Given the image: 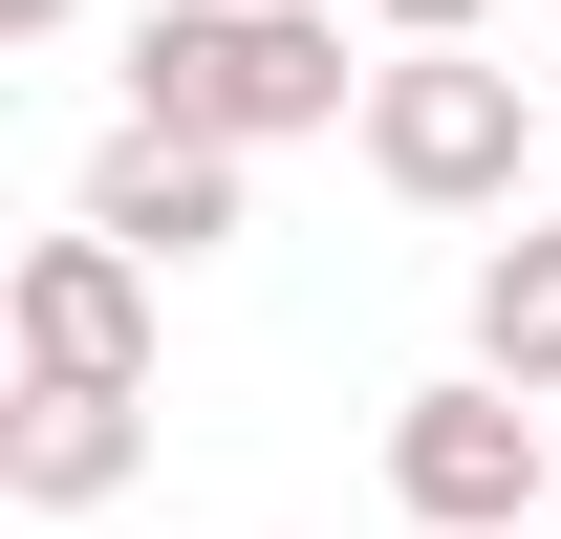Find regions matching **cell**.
Instances as JSON below:
<instances>
[{
	"label": "cell",
	"mask_w": 561,
	"mask_h": 539,
	"mask_svg": "<svg viewBox=\"0 0 561 539\" xmlns=\"http://www.w3.org/2000/svg\"><path fill=\"white\" fill-rule=\"evenodd\" d=\"M130 108H151V130H216V151L346 130V22H324V0H151Z\"/></svg>",
	"instance_id": "obj_1"
},
{
	"label": "cell",
	"mask_w": 561,
	"mask_h": 539,
	"mask_svg": "<svg viewBox=\"0 0 561 539\" xmlns=\"http://www.w3.org/2000/svg\"><path fill=\"white\" fill-rule=\"evenodd\" d=\"M518 66H476V44H411V66H367V173L411 216H518Z\"/></svg>",
	"instance_id": "obj_2"
},
{
	"label": "cell",
	"mask_w": 561,
	"mask_h": 539,
	"mask_svg": "<svg viewBox=\"0 0 561 539\" xmlns=\"http://www.w3.org/2000/svg\"><path fill=\"white\" fill-rule=\"evenodd\" d=\"M540 474H561V389H518V367H454V389H411V410H389V496H411L432 539L540 518Z\"/></svg>",
	"instance_id": "obj_3"
},
{
	"label": "cell",
	"mask_w": 561,
	"mask_h": 539,
	"mask_svg": "<svg viewBox=\"0 0 561 539\" xmlns=\"http://www.w3.org/2000/svg\"><path fill=\"white\" fill-rule=\"evenodd\" d=\"M0 345L44 367V389H130L151 367V260L87 216V238H22V280H0Z\"/></svg>",
	"instance_id": "obj_4"
},
{
	"label": "cell",
	"mask_w": 561,
	"mask_h": 539,
	"mask_svg": "<svg viewBox=\"0 0 561 539\" xmlns=\"http://www.w3.org/2000/svg\"><path fill=\"white\" fill-rule=\"evenodd\" d=\"M87 216H108L130 260H216V238H238V151L130 108V130H108V173H87Z\"/></svg>",
	"instance_id": "obj_5"
},
{
	"label": "cell",
	"mask_w": 561,
	"mask_h": 539,
	"mask_svg": "<svg viewBox=\"0 0 561 539\" xmlns=\"http://www.w3.org/2000/svg\"><path fill=\"white\" fill-rule=\"evenodd\" d=\"M130 389H44V367H22V410H0V496H22V518H108V496H130Z\"/></svg>",
	"instance_id": "obj_6"
},
{
	"label": "cell",
	"mask_w": 561,
	"mask_h": 539,
	"mask_svg": "<svg viewBox=\"0 0 561 539\" xmlns=\"http://www.w3.org/2000/svg\"><path fill=\"white\" fill-rule=\"evenodd\" d=\"M476 367H518V389H561V216H518V238H476Z\"/></svg>",
	"instance_id": "obj_7"
},
{
	"label": "cell",
	"mask_w": 561,
	"mask_h": 539,
	"mask_svg": "<svg viewBox=\"0 0 561 539\" xmlns=\"http://www.w3.org/2000/svg\"><path fill=\"white\" fill-rule=\"evenodd\" d=\"M367 22H389V44H476L496 0H367Z\"/></svg>",
	"instance_id": "obj_8"
},
{
	"label": "cell",
	"mask_w": 561,
	"mask_h": 539,
	"mask_svg": "<svg viewBox=\"0 0 561 539\" xmlns=\"http://www.w3.org/2000/svg\"><path fill=\"white\" fill-rule=\"evenodd\" d=\"M66 22H87V0H0V44H66Z\"/></svg>",
	"instance_id": "obj_9"
},
{
	"label": "cell",
	"mask_w": 561,
	"mask_h": 539,
	"mask_svg": "<svg viewBox=\"0 0 561 539\" xmlns=\"http://www.w3.org/2000/svg\"><path fill=\"white\" fill-rule=\"evenodd\" d=\"M476 539H561V518H476Z\"/></svg>",
	"instance_id": "obj_10"
},
{
	"label": "cell",
	"mask_w": 561,
	"mask_h": 539,
	"mask_svg": "<svg viewBox=\"0 0 561 539\" xmlns=\"http://www.w3.org/2000/svg\"><path fill=\"white\" fill-rule=\"evenodd\" d=\"M540 518H561V474H540Z\"/></svg>",
	"instance_id": "obj_11"
}]
</instances>
